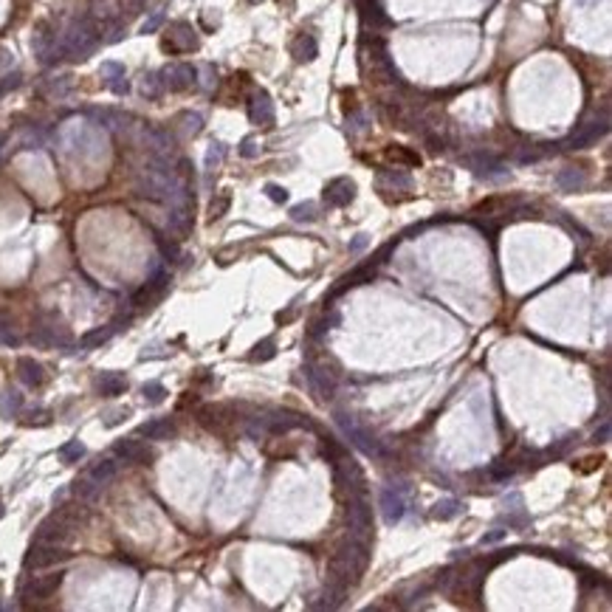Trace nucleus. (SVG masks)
Listing matches in <instances>:
<instances>
[{
  "label": "nucleus",
  "instance_id": "obj_1",
  "mask_svg": "<svg viewBox=\"0 0 612 612\" xmlns=\"http://www.w3.org/2000/svg\"><path fill=\"white\" fill-rule=\"evenodd\" d=\"M367 562H370V547L367 542L362 539H344L339 545V550L333 553L330 558V581H339V584H353L364 570H367Z\"/></svg>",
  "mask_w": 612,
  "mask_h": 612
},
{
  "label": "nucleus",
  "instance_id": "obj_2",
  "mask_svg": "<svg viewBox=\"0 0 612 612\" xmlns=\"http://www.w3.org/2000/svg\"><path fill=\"white\" fill-rule=\"evenodd\" d=\"M60 45H63V57L68 60H85L90 57L96 45H99V29L90 17H76L65 34L60 37Z\"/></svg>",
  "mask_w": 612,
  "mask_h": 612
},
{
  "label": "nucleus",
  "instance_id": "obj_3",
  "mask_svg": "<svg viewBox=\"0 0 612 612\" xmlns=\"http://www.w3.org/2000/svg\"><path fill=\"white\" fill-rule=\"evenodd\" d=\"M31 341L42 347H71L74 336L57 314H40L31 330Z\"/></svg>",
  "mask_w": 612,
  "mask_h": 612
},
{
  "label": "nucleus",
  "instance_id": "obj_4",
  "mask_svg": "<svg viewBox=\"0 0 612 612\" xmlns=\"http://www.w3.org/2000/svg\"><path fill=\"white\" fill-rule=\"evenodd\" d=\"M336 424L341 426V432L350 437V443H353L355 449H359V451H364V454H370V457H381V454H384L381 443H378L367 429H362L359 424H355L353 415H347V412H336Z\"/></svg>",
  "mask_w": 612,
  "mask_h": 612
},
{
  "label": "nucleus",
  "instance_id": "obj_5",
  "mask_svg": "<svg viewBox=\"0 0 612 612\" xmlns=\"http://www.w3.org/2000/svg\"><path fill=\"white\" fill-rule=\"evenodd\" d=\"M347 525H350V536L367 542L370 539V528H373V508L362 499L353 497L347 502Z\"/></svg>",
  "mask_w": 612,
  "mask_h": 612
},
{
  "label": "nucleus",
  "instance_id": "obj_6",
  "mask_svg": "<svg viewBox=\"0 0 612 612\" xmlns=\"http://www.w3.org/2000/svg\"><path fill=\"white\" fill-rule=\"evenodd\" d=\"M68 553L63 550V545H54V542H34L26 553V567L29 570H42V567H51L57 562H65Z\"/></svg>",
  "mask_w": 612,
  "mask_h": 612
},
{
  "label": "nucleus",
  "instance_id": "obj_7",
  "mask_svg": "<svg viewBox=\"0 0 612 612\" xmlns=\"http://www.w3.org/2000/svg\"><path fill=\"white\" fill-rule=\"evenodd\" d=\"M161 76V85L164 90H172V93H181V90H189L195 82H198V71L186 63H175V65H167L159 71Z\"/></svg>",
  "mask_w": 612,
  "mask_h": 612
},
{
  "label": "nucleus",
  "instance_id": "obj_8",
  "mask_svg": "<svg viewBox=\"0 0 612 612\" xmlns=\"http://www.w3.org/2000/svg\"><path fill=\"white\" fill-rule=\"evenodd\" d=\"M34 54H37V60L42 63V65H54V63H60L63 60V45H60V40L51 34V29L48 26H40L37 31H34Z\"/></svg>",
  "mask_w": 612,
  "mask_h": 612
},
{
  "label": "nucleus",
  "instance_id": "obj_9",
  "mask_svg": "<svg viewBox=\"0 0 612 612\" xmlns=\"http://www.w3.org/2000/svg\"><path fill=\"white\" fill-rule=\"evenodd\" d=\"M606 130H609V119H606V113H601V119L595 116L593 122H584L573 136H570V141H567V147L570 150H584V147H593L601 136H606Z\"/></svg>",
  "mask_w": 612,
  "mask_h": 612
},
{
  "label": "nucleus",
  "instance_id": "obj_10",
  "mask_svg": "<svg viewBox=\"0 0 612 612\" xmlns=\"http://www.w3.org/2000/svg\"><path fill=\"white\" fill-rule=\"evenodd\" d=\"M378 508H381V517L387 525H395L403 520L406 514V497L398 491V488H384L381 497H378Z\"/></svg>",
  "mask_w": 612,
  "mask_h": 612
},
{
  "label": "nucleus",
  "instance_id": "obj_11",
  "mask_svg": "<svg viewBox=\"0 0 612 612\" xmlns=\"http://www.w3.org/2000/svg\"><path fill=\"white\" fill-rule=\"evenodd\" d=\"M60 584H63V573L34 576V579L26 581V587H23V598H29V601H42V598H48V595H54Z\"/></svg>",
  "mask_w": 612,
  "mask_h": 612
},
{
  "label": "nucleus",
  "instance_id": "obj_12",
  "mask_svg": "<svg viewBox=\"0 0 612 612\" xmlns=\"http://www.w3.org/2000/svg\"><path fill=\"white\" fill-rule=\"evenodd\" d=\"M113 454H116V460H124V463H150L152 460V451L147 449V443H141L136 437L116 440Z\"/></svg>",
  "mask_w": 612,
  "mask_h": 612
},
{
  "label": "nucleus",
  "instance_id": "obj_13",
  "mask_svg": "<svg viewBox=\"0 0 612 612\" xmlns=\"http://www.w3.org/2000/svg\"><path fill=\"white\" fill-rule=\"evenodd\" d=\"M463 164L469 170H474L477 178H505L508 170L502 167V161H497L494 156H485V152H477V156H466Z\"/></svg>",
  "mask_w": 612,
  "mask_h": 612
},
{
  "label": "nucleus",
  "instance_id": "obj_14",
  "mask_svg": "<svg viewBox=\"0 0 612 612\" xmlns=\"http://www.w3.org/2000/svg\"><path fill=\"white\" fill-rule=\"evenodd\" d=\"M164 48L167 51H195L198 48V34L192 31L189 23H172L170 34L164 40Z\"/></svg>",
  "mask_w": 612,
  "mask_h": 612
},
{
  "label": "nucleus",
  "instance_id": "obj_15",
  "mask_svg": "<svg viewBox=\"0 0 612 612\" xmlns=\"http://www.w3.org/2000/svg\"><path fill=\"white\" fill-rule=\"evenodd\" d=\"M248 116H251L254 124H263V127L274 124V102H271V96H268L266 90H257V93L251 96V102H248Z\"/></svg>",
  "mask_w": 612,
  "mask_h": 612
},
{
  "label": "nucleus",
  "instance_id": "obj_16",
  "mask_svg": "<svg viewBox=\"0 0 612 612\" xmlns=\"http://www.w3.org/2000/svg\"><path fill=\"white\" fill-rule=\"evenodd\" d=\"M353 198H355V184L350 178H333L325 186V203L328 207H347Z\"/></svg>",
  "mask_w": 612,
  "mask_h": 612
},
{
  "label": "nucleus",
  "instance_id": "obj_17",
  "mask_svg": "<svg viewBox=\"0 0 612 612\" xmlns=\"http://www.w3.org/2000/svg\"><path fill=\"white\" fill-rule=\"evenodd\" d=\"M71 536H74V531H71V525H68L63 517L45 520V522L40 525V531H37V539H40V542H54V545H63V542H68Z\"/></svg>",
  "mask_w": 612,
  "mask_h": 612
},
{
  "label": "nucleus",
  "instance_id": "obj_18",
  "mask_svg": "<svg viewBox=\"0 0 612 612\" xmlns=\"http://www.w3.org/2000/svg\"><path fill=\"white\" fill-rule=\"evenodd\" d=\"M308 384H311L314 395L322 398V401L333 398V392H336V376L325 367H308Z\"/></svg>",
  "mask_w": 612,
  "mask_h": 612
},
{
  "label": "nucleus",
  "instance_id": "obj_19",
  "mask_svg": "<svg viewBox=\"0 0 612 612\" xmlns=\"http://www.w3.org/2000/svg\"><path fill=\"white\" fill-rule=\"evenodd\" d=\"M138 437H147V440H170L175 437V424L170 418H156V421H147L138 426Z\"/></svg>",
  "mask_w": 612,
  "mask_h": 612
},
{
  "label": "nucleus",
  "instance_id": "obj_20",
  "mask_svg": "<svg viewBox=\"0 0 612 612\" xmlns=\"http://www.w3.org/2000/svg\"><path fill=\"white\" fill-rule=\"evenodd\" d=\"M260 421H263V429H271V432H288V429H293V426H305V421H302L299 415L285 412V410H274V412H268V415L260 418Z\"/></svg>",
  "mask_w": 612,
  "mask_h": 612
},
{
  "label": "nucleus",
  "instance_id": "obj_21",
  "mask_svg": "<svg viewBox=\"0 0 612 612\" xmlns=\"http://www.w3.org/2000/svg\"><path fill=\"white\" fill-rule=\"evenodd\" d=\"M144 141L159 159H170V152L175 150V141L167 130H144Z\"/></svg>",
  "mask_w": 612,
  "mask_h": 612
},
{
  "label": "nucleus",
  "instance_id": "obj_22",
  "mask_svg": "<svg viewBox=\"0 0 612 612\" xmlns=\"http://www.w3.org/2000/svg\"><path fill=\"white\" fill-rule=\"evenodd\" d=\"M96 389H99V395H105V398L122 395V392L127 389V378H124L122 373H99Z\"/></svg>",
  "mask_w": 612,
  "mask_h": 612
},
{
  "label": "nucleus",
  "instance_id": "obj_23",
  "mask_svg": "<svg viewBox=\"0 0 612 612\" xmlns=\"http://www.w3.org/2000/svg\"><path fill=\"white\" fill-rule=\"evenodd\" d=\"M17 378L26 384V387H40L45 381V370L40 362L34 359H20L17 362Z\"/></svg>",
  "mask_w": 612,
  "mask_h": 612
},
{
  "label": "nucleus",
  "instance_id": "obj_24",
  "mask_svg": "<svg viewBox=\"0 0 612 612\" xmlns=\"http://www.w3.org/2000/svg\"><path fill=\"white\" fill-rule=\"evenodd\" d=\"M584 184H587V175L579 167H565L556 175V186L562 192H579V189H584Z\"/></svg>",
  "mask_w": 612,
  "mask_h": 612
},
{
  "label": "nucleus",
  "instance_id": "obj_25",
  "mask_svg": "<svg viewBox=\"0 0 612 612\" xmlns=\"http://www.w3.org/2000/svg\"><path fill=\"white\" fill-rule=\"evenodd\" d=\"M20 410H23V395L15 387H6L3 392H0V418L12 421V418L20 415Z\"/></svg>",
  "mask_w": 612,
  "mask_h": 612
},
{
  "label": "nucleus",
  "instance_id": "obj_26",
  "mask_svg": "<svg viewBox=\"0 0 612 612\" xmlns=\"http://www.w3.org/2000/svg\"><path fill=\"white\" fill-rule=\"evenodd\" d=\"M291 51H293L296 63H314L316 54H319V45H316V40H314L311 34H299V37L293 40Z\"/></svg>",
  "mask_w": 612,
  "mask_h": 612
},
{
  "label": "nucleus",
  "instance_id": "obj_27",
  "mask_svg": "<svg viewBox=\"0 0 612 612\" xmlns=\"http://www.w3.org/2000/svg\"><path fill=\"white\" fill-rule=\"evenodd\" d=\"M344 595H347V584H339V581H330V579H328V587H325V593H322V601L314 604V606H319V609H336V606L344 604Z\"/></svg>",
  "mask_w": 612,
  "mask_h": 612
},
{
  "label": "nucleus",
  "instance_id": "obj_28",
  "mask_svg": "<svg viewBox=\"0 0 612 612\" xmlns=\"http://www.w3.org/2000/svg\"><path fill=\"white\" fill-rule=\"evenodd\" d=\"M119 325H122V322H111V325H105V328H96V330L85 333L82 341H79V347H82V350H93V347H99V344H105V341L119 330Z\"/></svg>",
  "mask_w": 612,
  "mask_h": 612
},
{
  "label": "nucleus",
  "instance_id": "obj_29",
  "mask_svg": "<svg viewBox=\"0 0 612 612\" xmlns=\"http://www.w3.org/2000/svg\"><path fill=\"white\" fill-rule=\"evenodd\" d=\"M167 226H170V232H175V234H186V232L192 229V209H189V207H172Z\"/></svg>",
  "mask_w": 612,
  "mask_h": 612
},
{
  "label": "nucleus",
  "instance_id": "obj_30",
  "mask_svg": "<svg viewBox=\"0 0 612 612\" xmlns=\"http://www.w3.org/2000/svg\"><path fill=\"white\" fill-rule=\"evenodd\" d=\"M90 15L99 23H113L119 15V3L116 0H90Z\"/></svg>",
  "mask_w": 612,
  "mask_h": 612
},
{
  "label": "nucleus",
  "instance_id": "obj_31",
  "mask_svg": "<svg viewBox=\"0 0 612 612\" xmlns=\"http://www.w3.org/2000/svg\"><path fill=\"white\" fill-rule=\"evenodd\" d=\"M463 511V505L457 502L454 497H446V499H437L435 502V508H432V517L435 520H440V522H446V520H454L457 514Z\"/></svg>",
  "mask_w": 612,
  "mask_h": 612
},
{
  "label": "nucleus",
  "instance_id": "obj_32",
  "mask_svg": "<svg viewBox=\"0 0 612 612\" xmlns=\"http://www.w3.org/2000/svg\"><path fill=\"white\" fill-rule=\"evenodd\" d=\"M116 472H119V463L116 460H99L88 474L96 480V483H102V485H108L113 477H116Z\"/></svg>",
  "mask_w": 612,
  "mask_h": 612
},
{
  "label": "nucleus",
  "instance_id": "obj_33",
  "mask_svg": "<svg viewBox=\"0 0 612 612\" xmlns=\"http://www.w3.org/2000/svg\"><path fill=\"white\" fill-rule=\"evenodd\" d=\"M102 488H105V485L96 483L90 474H85L82 480H76V483H74V494H76V497H82V499H88V502H90V499H96V497L102 494Z\"/></svg>",
  "mask_w": 612,
  "mask_h": 612
},
{
  "label": "nucleus",
  "instance_id": "obj_34",
  "mask_svg": "<svg viewBox=\"0 0 612 612\" xmlns=\"http://www.w3.org/2000/svg\"><path fill=\"white\" fill-rule=\"evenodd\" d=\"M291 220H296V223H314V220H319V207H316V203H311V200L296 203V207L291 209Z\"/></svg>",
  "mask_w": 612,
  "mask_h": 612
},
{
  "label": "nucleus",
  "instance_id": "obj_35",
  "mask_svg": "<svg viewBox=\"0 0 612 612\" xmlns=\"http://www.w3.org/2000/svg\"><path fill=\"white\" fill-rule=\"evenodd\" d=\"M373 274H376V266L355 268L353 274H347V277L341 280V285L336 288V293H341V291H347V288H355V285H362V282H367V280H373Z\"/></svg>",
  "mask_w": 612,
  "mask_h": 612
},
{
  "label": "nucleus",
  "instance_id": "obj_36",
  "mask_svg": "<svg viewBox=\"0 0 612 612\" xmlns=\"http://www.w3.org/2000/svg\"><path fill=\"white\" fill-rule=\"evenodd\" d=\"M141 93H144L147 99H159V96L164 93V85H161V76H159L156 71H147V74L141 76Z\"/></svg>",
  "mask_w": 612,
  "mask_h": 612
},
{
  "label": "nucleus",
  "instance_id": "obj_37",
  "mask_svg": "<svg viewBox=\"0 0 612 612\" xmlns=\"http://www.w3.org/2000/svg\"><path fill=\"white\" fill-rule=\"evenodd\" d=\"M85 454H88L85 443H82V440H71V443H65V446L60 449V460H63V463H79Z\"/></svg>",
  "mask_w": 612,
  "mask_h": 612
},
{
  "label": "nucleus",
  "instance_id": "obj_38",
  "mask_svg": "<svg viewBox=\"0 0 612 612\" xmlns=\"http://www.w3.org/2000/svg\"><path fill=\"white\" fill-rule=\"evenodd\" d=\"M274 355H277V344H274V339H266V341H260L257 347L251 350L248 359H251L254 364H263V362H271Z\"/></svg>",
  "mask_w": 612,
  "mask_h": 612
},
{
  "label": "nucleus",
  "instance_id": "obj_39",
  "mask_svg": "<svg viewBox=\"0 0 612 612\" xmlns=\"http://www.w3.org/2000/svg\"><path fill=\"white\" fill-rule=\"evenodd\" d=\"M378 184H392V186H398V189H410V186H412V178H410V172L384 170V172H378Z\"/></svg>",
  "mask_w": 612,
  "mask_h": 612
},
{
  "label": "nucleus",
  "instance_id": "obj_40",
  "mask_svg": "<svg viewBox=\"0 0 612 612\" xmlns=\"http://www.w3.org/2000/svg\"><path fill=\"white\" fill-rule=\"evenodd\" d=\"M141 395H144V401H147V403L156 406V403H161V401L167 398V387H164V384H159V381H147V384L141 387Z\"/></svg>",
  "mask_w": 612,
  "mask_h": 612
},
{
  "label": "nucleus",
  "instance_id": "obj_41",
  "mask_svg": "<svg viewBox=\"0 0 612 612\" xmlns=\"http://www.w3.org/2000/svg\"><path fill=\"white\" fill-rule=\"evenodd\" d=\"M229 207H232V195H229V192H220V195L209 203V220H212V223L220 220V218L229 212Z\"/></svg>",
  "mask_w": 612,
  "mask_h": 612
},
{
  "label": "nucleus",
  "instance_id": "obj_42",
  "mask_svg": "<svg viewBox=\"0 0 612 612\" xmlns=\"http://www.w3.org/2000/svg\"><path fill=\"white\" fill-rule=\"evenodd\" d=\"M223 156H226V144H223V141H212L209 150H207V161H203V167L212 172V170L223 161Z\"/></svg>",
  "mask_w": 612,
  "mask_h": 612
},
{
  "label": "nucleus",
  "instance_id": "obj_43",
  "mask_svg": "<svg viewBox=\"0 0 612 612\" xmlns=\"http://www.w3.org/2000/svg\"><path fill=\"white\" fill-rule=\"evenodd\" d=\"M181 130H184V136H198L200 130H203V116L200 113H181Z\"/></svg>",
  "mask_w": 612,
  "mask_h": 612
},
{
  "label": "nucleus",
  "instance_id": "obj_44",
  "mask_svg": "<svg viewBox=\"0 0 612 612\" xmlns=\"http://www.w3.org/2000/svg\"><path fill=\"white\" fill-rule=\"evenodd\" d=\"M99 76L105 79V82H113V79L124 76V65H122V63H113V60H108V63H102V68H99Z\"/></svg>",
  "mask_w": 612,
  "mask_h": 612
},
{
  "label": "nucleus",
  "instance_id": "obj_45",
  "mask_svg": "<svg viewBox=\"0 0 612 612\" xmlns=\"http://www.w3.org/2000/svg\"><path fill=\"white\" fill-rule=\"evenodd\" d=\"M322 457H328V463H336L339 457H344V449L333 437H322Z\"/></svg>",
  "mask_w": 612,
  "mask_h": 612
},
{
  "label": "nucleus",
  "instance_id": "obj_46",
  "mask_svg": "<svg viewBox=\"0 0 612 612\" xmlns=\"http://www.w3.org/2000/svg\"><path fill=\"white\" fill-rule=\"evenodd\" d=\"M23 424L26 426H45V424H51V412L48 410H29Z\"/></svg>",
  "mask_w": 612,
  "mask_h": 612
},
{
  "label": "nucleus",
  "instance_id": "obj_47",
  "mask_svg": "<svg viewBox=\"0 0 612 612\" xmlns=\"http://www.w3.org/2000/svg\"><path fill=\"white\" fill-rule=\"evenodd\" d=\"M161 23H164V9H159L156 15H150V17L144 20L141 34H152V31H159V29H161Z\"/></svg>",
  "mask_w": 612,
  "mask_h": 612
},
{
  "label": "nucleus",
  "instance_id": "obj_48",
  "mask_svg": "<svg viewBox=\"0 0 612 612\" xmlns=\"http://www.w3.org/2000/svg\"><path fill=\"white\" fill-rule=\"evenodd\" d=\"M71 85H74L71 76H60V79H54V82L48 85V93H51V96H65V93L71 90Z\"/></svg>",
  "mask_w": 612,
  "mask_h": 612
},
{
  "label": "nucleus",
  "instance_id": "obj_49",
  "mask_svg": "<svg viewBox=\"0 0 612 612\" xmlns=\"http://www.w3.org/2000/svg\"><path fill=\"white\" fill-rule=\"evenodd\" d=\"M200 76H203V79H200V85L207 88V90H212V88L218 85V74H215V65H203V68H200Z\"/></svg>",
  "mask_w": 612,
  "mask_h": 612
},
{
  "label": "nucleus",
  "instance_id": "obj_50",
  "mask_svg": "<svg viewBox=\"0 0 612 612\" xmlns=\"http://www.w3.org/2000/svg\"><path fill=\"white\" fill-rule=\"evenodd\" d=\"M454 581H457V576H454V570H451V567H446V570H440V573H437V590L449 593Z\"/></svg>",
  "mask_w": 612,
  "mask_h": 612
},
{
  "label": "nucleus",
  "instance_id": "obj_51",
  "mask_svg": "<svg viewBox=\"0 0 612 612\" xmlns=\"http://www.w3.org/2000/svg\"><path fill=\"white\" fill-rule=\"evenodd\" d=\"M159 248H161V254H164V257H167V260H178V257H181V251H178V245H175V243H167L164 237H159Z\"/></svg>",
  "mask_w": 612,
  "mask_h": 612
},
{
  "label": "nucleus",
  "instance_id": "obj_52",
  "mask_svg": "<svg viewBox=\"0 0 612 612\" xmlns=\"http://www.w3.org/2000/svg\"><path fill=\"white\" fill-rule=\"evenodd\" d=\"M266 195H268L274 203H285V200H288V192H285L282 186H274V184L266 186Z\"/></svg>",
  "mask_w": 612,
  "mask_h": 612
},
{
  "label": "nucleus",
  "instance_id": "obj_53",
  "mask_svg": "<svg viewBox=\"0 0 612 612\" xmlns=\"http://www.w3.org/2000/svg\"><path fill=\"white\" fill-rule=\"evenodd\" d=\"M257 152H260V150H257V141H254V138H245V141L240 144V156H243V159H254Z\"/></svg>",
  "mask_w": 612,
  "mask_h": 612
},
{
  "label": "nucleus",
  "instance_id": "obj_54",
  "mask_svg": "<svg viewBox=\"0 0 612 612\" xmlns=\"http://www.w3.org/2000/svg\"><path fill=\"white\" fill-rule=\"evenodd\" d=\"M108 88H111L113 93H119V96H124V93H130V82H127V76H119V79H113V82H108Z\"/></svg>",
  "mask_w": 612,
  "mask_h": 612
},
{
  "label": "nucleus",
  "instance_id": "obj_55",
  "mask_svg": "<svg viewBox=\"0 0 612 612\" xmlns=\"http://www.w3.org/2000/svg\"><path fill=\"white\" fill-rule=\"evenodd\" d=\"M367 245H370V237H367V234H355V240L350 243V254H362Z\"/></svg>",
  "mask_w": 612,
  "mask_h": 612
},
{
  "label": "nucleus",
  "instance_id": "obj_56",
  "mask_svg": "<svg viewBox=\"0 0 612 612\" xmlns=\"http://www.w3.org/2000/svg\"><path fill=\"white\" fill-rule=\"evenodd\" d=\"M127 415H130V410H116V412H108V415H105V426H116V424H122Z\"/></svg>",
  "mask_w": 612,
  "mask_h": 612
},
{
  "label": "nucleus",
  "instance_id": "obj_57",
  "mask_svg": "<svg viewBox=\"0 0 612 612\" xmlns=\"http://www.w3.org/2000/svg\"><path fill=\"white\" fill-rule=\"evenodd\" d=\"M606 440H609V421H604L601 429L593 432V443H606Z\"/></svg>",
  "mask_w": 612,
  "mask_h": 612
},
{
  "label": "nucleus",
  "instance_id": "obj_58",
  "mask_svg": "<svg viewBox=\"0 0 612 612\" xmlns=\"http://www.w3.org/2000/svg\"><path fill=\"white\" fill-rule=\"evenodd\" d=\"M502 536H505V531H494V533H488V536H485L483 542H485V545H491V542H499Z\"/></svg>",
  "mask_w": 612,
  "mask_h": 612
},
{
  "label": "nucleus",
  "instance_id": "obj_59",
  "mask_svg": "<svg viewBox=\"0 0 612 612\" xmlns=\"http://www.w3.org/2000/svg\"><path fill=\"white\" fill-rule=\"evenodd\" d=\"M0 517H3V499H0Z\"/></svg>",
  "mask_w": 612,
  "mask_h": 612
}]
</instances>
